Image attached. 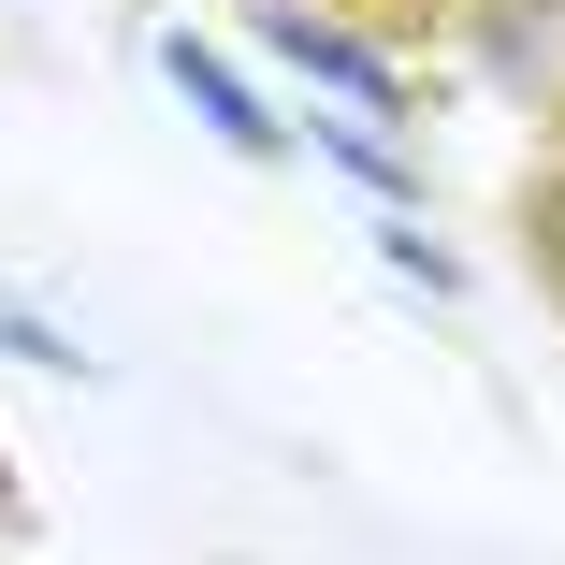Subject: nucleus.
I'll return each instance as SVG.
<instances>
[{
	"label": "nucleus",
	"instance_id": "nucleus-2",
	"mask_svg": "<svg viewBox=\"0 0 565 565\" xmlns=\"http://www.w3.org/2000/svg\"><path fill=\"white\" fill-rule=\"evenodd\" d=\"M146 73H160V102L217 146V160H290V102H262L247 87V58L217 44V30H189V15H160L146 30Z\"/></svg>",
	"mask_w": 565,
	"mask_h": 565
},
{
	"label": "nucleus",
	"instance_id": "nucleus-4",
	"mask_svg": "<svg viewBox=\"0 0 565 565\" xmlns=\"http://www.w3.org/2000/svg\"><path fill=\"white\" fill-rule=\"evenodd\" d=\"M290 146H305L319 174H349V189H363L377 217H420V203H435V174H420V160H406L392 131H349V117H290Z\"/></svg>",
	"mask_w": 565,
	"mask_h": 565
},
{
	"label": "nucleus",
	"instance_id": "nucleus-3",
	"mask_svg": "<svg viewBox=\"0 0 565 565\" xmlns=\"http://www.w3.org/2000/svg\"><path fill=\"white\" fill-rule=\"evenodd\" d=\"M449 58H465L493 102L565 117V0H449Z\"/></svg>",
	"mask_w": 565,
	"mask_h": 565
},
{
	"label": "nucleus",
	"instance_id": "nucleus-8",
	"mask_svg": "<svg viewBox=\"0 0 565 565\" xmlns=\"http://www.w3.org/2000/svg\"><path fill=\"white\" fill-rule=\"evenodd\" d=\"M44 536V508H30V479H15V449H0V551H30Z\"/></svg>",
	"mask_w": 565,
	"mask_h": 565
},
{
	"label": "nucleus",
	"instance_id": "nucleus-6",
	"mask_svg": "<svg viewBox=\"0 0 565 565\" xmlns=\"http://www.w3.org/2000/svg\"><path fill=\"white\" fill-rule=\"evenodd\" d=\"M377 262H392V276H406L420 305H465V247H435L420 217H377Z\"/></svg>",
	"mask_w": 565,
	"mask_h": 565
},
{
	"label": "nucleus",
	"instance_id": "nucleus-1",
	"mask_svg": "<svg viewBox=\"0 0 565 565\" xmlns=\"http://www.w3.org/2000/svg\"><path fill=\"white\" fill-rule=\"evenodd\" d=\"M247 44L305 87V117H349V131H420V58L392 30H363L349 0H247Z\"/></svg>",
	"mask_w": 565,
	"mask_h": 565
},
{
	"label": "nucleus",
	"instance_id": "nucleus-7",
	"mask_svg": "<svg viewBox=\"0 0 565 565\" xmlns=\"http://www.w3.org/2000/svg\"><path fill=\"white\" fill-rule=\"evenodd\" d=\"M0 349H15V363H44V377H87V349H73L58 319H30V305H0Z\"/></svg>",
	"mask_w": 565,
	"mask_h": 565
},
{
	"label": "nucleus",
	"instance_id": "nucleus-5",
	"mask_svg": "<svg viewBox=\"0 0 565 565\" xmlns=\"http://www.w3.org/2000/svg\"><path fill=\"white\" fill-rule=\"evenodd\" d=\"M522 262H536V290L565 305V131H551V160H536V189H522Z\"/></svg>",
	"mask_w": 565,
	"mask_h": 565
}]
</instances>
